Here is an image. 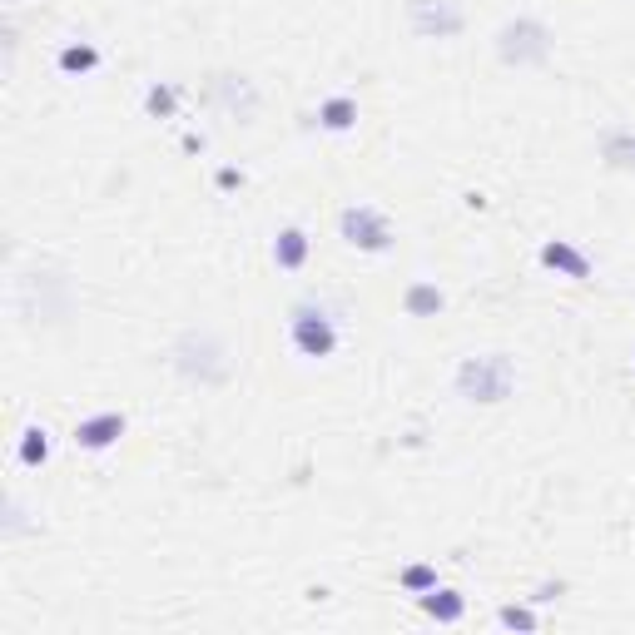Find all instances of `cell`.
<instances>
[{
  "label": "cell",
  "instance_id": "6da1fadb",
  "mask_svg": "<svg viewBox=\"0 0 635 635\" xmlns=\"http://www.w3.org/2000/svg\"><path fill=\"white\" fill-rule=\"evenodd\" d=\"M511 382H516V368H511V358H502V353L467 358V363L457 368V392H462L467 402H502L511 392Z\"/></svg>",
  "mask_w": 635,
  "mask_h": 635
},
{
  "label": "cell",
  "instance_id": "7a4b0ae2",
  "mask_svg": "<svg viewBox=\"0 0 635 635\" xmlns=\"http://www.w3.org/2000/svg\"><path fill=\"white\" fill-rule=\"evenodd\" d=\"M497 50H502V60H507V65H541V60L551 55V30H546L541 20L521 15V20L502 25Z\"/></svg>",
  "mask_w": 635,
  "mask_h": 635
},
{
  "label": "cell",
  "instance_id": "3957f363",
  "mask_svg": "<svg viewBox=\"0 0 635 635\" xmlns=\"http://www.w3.org/2000/svg\"><path fill=\"white\" fill-rule=\"evenodd\" d=\"M293 348H298L303 358H328V353L338 348L333 318H328L323 308H298V313H293Z\"/></svg>",
  "mask_w": 635,
  "mask_h": 635
},
{
  "label": "cell",
  "instance_id": "277c9868",
  "mask_svg": "<svg viewBox=\"0 0 635 635\" xmlns=\"http://www.w3.org/2000/svg\"><path fill=\"white\" fill-rule=\"evenodd\" d=\"M338 229H343V239L353 244V249H387V239H392V229H387V219H382L378 209H343V219H338Z\"/></svg>",
  "mask_w": 635,
  "mask_h": 635
},
{
  "label": "cell",
  "instance_id": "5b68a950",
  "mask_svg": "<svg viewBox=\"0 0 635 635\" xmlns=\"http://www.w3.org/2000/svg\"><path fill=\"white\" fill-rule=\"evenodd\" d=\"M412 30L427 40H447L462 30V10L452 0H412Z\"/></svg>",
  "mask_w": 635,
  "mask_h": 635
},
{
  "label": "cell",
  "instance_id": "8992f818",
  "mask_svg": "<svg viewBox=\"0 0 635 635\" xmlns=\"http://www.w3.org/2000/svg\"><path fill=\"white\" fill-rule=\"evenodd\" d=\"M209 358H224V348H219L209 333H189V338L174 348L179 373H189V378H199V382H219V373H209Z\"/></svg>",
  "mask_w": 635,
  "mask_h": 635
},
{
  "label": "cell",
  "instance_id": "52a82bcc",
  "mask_svg": "<svg viewBox=\"0 0 635 635\" xmlns=\"http://www.w3.org/2000/svg\"><path fill=\"white\" fill-rule=\"evenodd\" d=\"M115 437H125V417H120V412H100V417H85V422L75 427V442L90 447V452L110 447Z\"/></svg>",
  "mask_w": 635,
  "mask_h": 635
},
{
  "label": "cell",
  "instance_id": "ba28073f",
  "mask_svg": "<svg viewBox=\"0 0 635 635\" xmlns=\"http://www.w3.org/2000/svg\"><path fill=\"white\" fill-rule=\"evenodd\" d=\"M601 154L611 169H635V129H611L601 139Z\"/></svg>",
  "mask_w": 635,
  "mask_h": 635
},
{
  "label": "cell",
  "instance_id": "9c48e42d",
  "mask_svg": "<svg viewBox=\"0 0 635 635\" xmlns=\"http://www.w3.org/2000/svg\"><path fill=\"white\" fill-rule=\"evenodd\" d=\"M303 258H308V234L303 229H283L278 244H273V263L278 268H303Z\"/></svg>",
  "mask_w": 635,
  "mask_h": 635
},
{
  "label": "cell",
  "instance_id": "30bf717a",
  "mask_svg": "<svg viewBox=\"0 0 635 635\" xmlns=\"http://www.w3.org/2000/svg\"><path fill=\"white\" fill-rule=\"evenodd\" d=\"M541 263L556 268V273H571V278H586V273H591V263L576 254L571 244H546V249H541Z\"/></svg>",
  "mask_w": 635,
  "mask_h": 635
},
{
  "label": "cell",
  "instance_id": "8fae6325",
  "mask_svg": "<svg viewBox=\"0 0 635 635\" xmlns=\"http://www.w3.org/2000/svg\"><path fill=\"white\" fill-rule=\"evenodd\" d=\"M442 308V293L432 288V283H412L407 288V313L412 318H427V313H437Z\"/></svg>",
  "mask_w": 635,
  "mask_h": 635
},
{
  "label": "cell",
  "instance_id": "7c38bea8",
  "mask_svg": "<svg viewBox=\"0 0 635 635\" xmlns=\"http://www.w3.org/2000/svg\"><path fill=\"white\" fill-rule=\"evenodd\" d=\"M318 120H323L328 129H348L353 120H358V105H353V100H343V95H338V100H323Z\"/></svg>",
  "mask_w": 635,
  "mask_h": 635
},
{
  "label": "cell",
  "instance_id": "4fadbf2b",
  "mask_svg": "<svg viewBox=\"0 0 635 635\" xmlns=\"http://www.w3.org/2000/svg\"><path fill=\"white\" fill-rule=\"evenodd\" d=\"M422 606H427V616H437V621H457V616H462V601H457L452 591H427Z\"/></svg>",
  "mask_w": 635,
  "mask_h": 635
},
{
  "label": "cell",
  "instance_id": "5bb4252c",
  "mask_svg": "<svg viewBox=\"0 0 635 635\" xmlns=\"http://www.w3.org/2000/svg\"><path fill=\"white\" fill-rule=\"evenodd\" d=\"M95 65H100V55H95L90 45H70V50H60V70H70V75H75V70H95Z\"/></svg>",
  "mask_w": 635,
  "mask_h": 635
},
{
  "label": "cell",
  "instance_id": "9a60e30c",
  "mask_svg": "<svg viewBox=\"0 0 635 635\" xmlns=\"http://www.w3.org/2000/svg\"><path fill=\"white\" fill-rule=\"evenodd\" d=\"M45 457H50V442H45V432H40V427H30V432H25V442H20V462H25V467H35V462H45Z\"/></svg>",
  "mask_w": 635,
  "mask_h": 635
},
{
  "label": "cell",
  "instance_id": "2e32d148",
  "mask_svg": "<svg viewBox=\"0 0 635 635\" xmlns=\"http://www.w3.org/2000/svg\"><path fill=\"white\" fill-rule=\"evenodd\" d=\"M402 586H407V591H437V571L412 566V571H402Z\"/></svg>",
  "mask_w": 635,
  "mask_h": 635
},
{
  "label": "cell",
  "instance_id": "e0dca14e",
  "mask_svg": "<svg viewBox=\"0 0 635 635\" xmlns=\"http://www.w3.org/2000/svg\"><path fill=\"white\" fill-rule=\"evenodd\" d=\"M502 626H521V631H531L536 621H531V611H516V606H507V611H502Z\"/></svg>",
  "mask_w": 635,
  "mask_h": 635
},
{
  "label": "cell",
  "instance_id": "ac0fdd59",
  "mask_svg": "<svg viewBox=\"0 0 635 635\" xmlns=\"http://www.w3.org/2000/svg\"><path fill=\"white\" fill-rule=\"evenodd\" d=\"M169 105H174V95H169V90H149V110H159V115H164Z\"/></svg>",
  "mask_w": 635,
  "mask_h": 635
}]
</instances>
